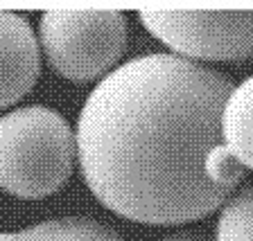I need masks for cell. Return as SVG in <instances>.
<instances>
[{"label": "cell", "mask_w": 253, "mask_h": 241, "mask_svg": "<svg viewBox=\"0 0 253 241\" xmlns=\"http://www.w3.org/2000/svg\"><path fill=\"white\" fill-rule=\"evenodd\" d=\"M233 81L204 63L156 52L111 70L77 120V163L106 210L149 226L206 219L244 169L221 140Z\"/></svg>", "instance_id": "cell-1"}, {"label": "cell", "mask_w": 253, "mask_h": 241, "mask_svg": "<svg viewBox=\"0 0 253 241\" xmlns=\"http://www.w3.org/2000/svg\"><path fill=\"white\" fill-rule=\"evenodd\" d=\"M0 241H122V237L100 221L66 216L16 232H0Z\"/></svg>", "instance_id": "cell-7"}, {"label": "cell", "mask_w": 253, "mask_h": 241, "mask_svg": "<svg viewBox=\"0 0 253 241\" xmlns=\"http://www.w3.org/2000/svg\"><path fill=\"white\" fill-rule=\"evenodd\" d=\"M39 45L63 79H104L126 47V18L118 9H50L39 21Z\"/></svg>", "instance_id": "cell-3"}, {"label": "cell", "mask_w": 253, "mask_h": 241, "mask_svg": "<svg viewBox=\"0 0 253 241\" xmlns=\"http://www.w3.org/2000/svg\"><path fill=\"white\" fill-rule=\"evenodd\" d=\"M161 241H215L204 232H195V230H183V232H172V235L163 237Z\"/></svg>", "instance_id": "cell-9"}, {"label": "cell", "mask_w": 253, "mask_h": 241, "mask_svg": "<svg viewBox=\"0 0 253 241\" xmlns=\"http://www.w3.org/2000/svg\"><path fill=\"white\" fill-rule=\"evenodd\" d=\"M215 241H253V183L233 192L221 205Z\"/></svg>", "instance_id": "cell-8"}, {"label": "cell", "mask_w": 253, "mask_h": 241, "mask_svg": "<svg viewBox=\"0 0 253 241\" xmlns=\"http://www.w3.org/2000/svg\"><path fill=\"white\" fill-rule=\"evenodd\" d=\"M154 38L188 61H247L253 57V9H161L138 11Z\"/></svg>", "instance_id": "cell-4"}, {"label": "cell", "mask_w": 253, "mask_h": 241, "mask_svg": "<svg viewBox=\"0 0 253 241\" xmlns=\"http://www.w3.org/2000/svg\"><path fill=\"white\" fill-rule=\"evenodd\" d=\"M242 63H244V68L251 70V74H253V57H251V59H247V61H242Z\"/></svg>", "instance_id": "cell-10"}, {"label": "cell", "mask_w": 253, "mask_h": 241, "mask_svg": "<svg viewBox=\"0 0 253 241\" xmlns=\"http://www.w3.org/2000/svg\"><path fill=\"white\" fill-rule=\"evenodd\" d=\"M77 160L73 129L57 110L34 104L0 117V189L45 199L66 185Z\"/></svg>", "instance_id": "cell-2"}, {"label": "cell", "mask_w": 253, "mask_h": 241, "mask_svg": "<svg viewBox=\"0 0 253 241\" xmlns=\"http://www.w3.org/2000/svg\"><path fill=\"white\" fill-rule=\"evenodd\" d=\"M221 140L242 169H253V74L233 86L221 110Z\"/></svg>", "instance_id": "cell-6"}, {"label": "cell", "mask_w": 253, "mask_h": 241, "mask_svg": "<svg viewBox=\"0 0 253 241\" xmlns=\"http://www.w3.org/2000/svg\"><path fill=\"white\" fill-rule=\"evenodd\" d=\"M41 72V45L25 16L0 11V110L23 100Z\"/></svg>", "instance_id": "cell-5"}]
</instances>
